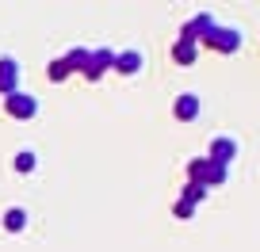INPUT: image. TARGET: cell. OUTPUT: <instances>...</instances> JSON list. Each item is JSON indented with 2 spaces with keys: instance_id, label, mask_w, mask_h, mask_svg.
<instances>
[{
  "instance_id": "obj_9",
  "label": "cell",
  "mask_w": 260,
  "mask_h": 252,
  "mask_svg": "<svg viewBox=\"0 0 260 252\" xmlns=\"http://www.w3.org/2000/svg\"><path fill=\"white\" fill-rule=\"evenodd\" d=\"M142 61H146V57L138 54V50H119V54H115V73H122V77H134L142 69Z\"/></svg>"
},
{
  "instance_id": "obj_8",
  "label": "cell",
  "mask_w": 260,
  "mask_h": 252,
  "mask_svg": "<svg viewBox=\"0 0 260 252\" xmlns=\"http://www.w3.org/2000/svg\"><path fill=\"white\" fill-rule=\"evenodd\" d=\"M199 96H191V92H184V96H176V103H172V115H176L180 122H191V119H199Z\"/></svg>"
},
{
  "instance_id": "obj_13",
  "label": "cell",
  "mask_w": 260,
  "mask_h": 252,
  "mask_svg": "<svg viewBox=\"0 0 260 252\" xmlns=\"http://www.w3.org/2000/svg\"><path fill=\"white\" fill-rule=\"evenodd\" d=\"M46 77H50V81H69L73 73H69V65H65V57H57V61L46 65Z\"/></svg>"
},
{
  "instance_id": "obj_15",
  "label": "cell",
  "mask_w": 260,
  "mask_h": 252,
  "mask_svg": "<svg viewBox=\"0 0 260 252\" xmlns=\"http://www.w3.org/2000/svg\"><path fill=\"white\" fill-rule=\"evenodd\" d=\"M172 214H176V218H195V206L191 203H184V199H176V203H172Z\"/></svg>"
},
{
  "instance_id": "obj_1",
  "label": "cell",
  "mask_w": 260,
  "mask_h": 252,
  "mask_svg": "<svg viewBox=\"0 0 260 252\" xmlns=\"http://www.w3.org/2000/svg\"><path fill=\"white\" fill-rule=\"evenodd\" d=\"M61 57H65V65H69V73L84 77V81H100V77L115 65V50H107V46H96V50L73 46L69 54H61Z\"/></svg>"
},
{
  "instance_id": "obj_4",
  "label": "cell",
  "mask_w": 260,
  "mask_h": 252,
  "mask_svg": "<svg viewBox=\"0 0 260 252\" xmlns=\"http://www.w3.org/2000/svg\"><path fill=\"white\" fill-rule=\"evenodd\" d=\"M4 111H8L16 122H31L35 115H39V99L19 88V92H12V96H4Z\"/></svg>"
},
{
  "instance_id": "obj_3",
  "label": "cell",
  "mask_w": 260,
  "mask_h": 252,
  "mask_svg": "<svg viewBox=\"0 0 260 252\" xmlns=\"http://www.w3.org/2000/svg\"><path fill=\"white\" fill-rule=\"evenodd\" d=\"M199 50H211V54H237V50H241V31H237V27L214 23L211 31L199 39Z\"/></svg>"
},
{
  "instance_id": "obj_12",
  "label": "cell",
  "mask_w": 260,
  "mask_h": 252,
  "mask_svg": "<svg viewBox=\"0 0 260 252\" xmlns=\"http://www.w3.org/2000/svg\"><path fill=\"white\" fill-rule=\"evenodd\" d=\"M180 199H184V203H191V206H199V203H207V187H199V184H184Z\"/></svg>"
},
{
  "instance_id": "obj_5",
  "label": "cell",
  "mask_w": 260,
  "mask_h": 252,
  "mask_svg": "<svg viewBox=\"0 0 260 252\" xmlns=\"http://www.w3.org/2000/svg\"><path fill=\"white\" fill-rule=\"evenodd\" d=\"M19 81H23V73H19V61H16V57H0V96H12V92H19Z\"/></svg>"
},
{
  "instance_id": "obj_14",
  "label": "cell",
  "mask_w": 260,
  "mask_h": 252,
  "mask_svg": "<svg viewBox=\"0 0 260 252\" xmlns=\"http://www.w3.org/2000/svg\"><path fill=\"white\" fill-rule=\"evenodd\" d=\"M12 164H16V172H35V164H39V161H35L31 149H23V153H16V161H12Z\"/></svg>"
},
{
  "instance_id": "obj_10",
  "label": "cell",
  "mask_w": 260,
  "mask_h": 252,
  "mask_svg": "<svg viewBox=\"0 0 260 252\" xmlns=\"http://www.w3.org/2000/svg\"><path fill=\"white\" fill-rule=\"evenodd\" d=\"M211 27H214V16H211V12H199V16H191L184 27H180V34H187V39H195V42H199L207 31H211Z\"/></svg>"
},
{
  "instance_id": "obj_2",
  "label": "cell",
  "mask_w": 260,
  "mask_h": 252,
  "mask_svg": "<svg viewBox=\"0 0 260 252\" xmlns=\"http://www.w3.org/2000/svg\"><path fill=\"white\" fill-rule=\"evenodd\" d=\"M226 176H230V168L226 164H214L211 157H195V161H187V184H199V187H218V184H226Z\"/></svg>"
},
{
  "instance_id": "obj_11",
  "label": "cell",
  "mask_w": 260,
  "mask_h": 252,
  "mask_svg": "<svg viewBox=\"0 0 260 252\" xmlns=\"http://www.w3.org/2000/svg\"><path fill=\"white\" fill-rule=\"evenodd\" d=\"M4 229H8V233H23L27 229V210L23 206H8V210H4Z\"/></svg>"
},
{
  "instance_id": "obj_6",
  "label": "cell",
  "mask_w": 260,
  "mask_h": 252,
  "mask_svg": "<svg viewBox=\"0 0 260 252\" xmlns=\"http://www.w3.org/2000/svg\"><path fill=\"white\" fill-rule=\"evenodd\" d=\"M207 157H211L214 164H226V168H230V161L237 157V141H234V138H226V134H218V138L207 146Z\"/></svg>"
},
{
  "instance_id": "obj_7",
  "label": "cell",
  "mask_w": 260,
  "mask_h": 252,
  "mask_svg": "<svg viewBox=\"0 0 260 252\" xmlns=\"http://www.w3.org/2000/svg\"><path fill=\"white\" fill-rule=\"evenodd\" d=\"M195 57H199V42L180 34V39L172 42V61H176V65H195Z\"/></svg>"
}]
</instances>
